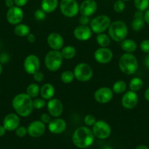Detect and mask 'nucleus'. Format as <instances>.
Instances as JSON below:
<instances>
[{
  "instance_id": "nucleus-1",
  "label": "nucleus",
  "mask_w": 149,
  "mask_h": 149,
  "mask_svg": "<svg viewBox=\"0 0 149 149\" xmlns=\"http://www.w3.org/2000/svg\"><path fill=\"white\" fill-rule=\"evenodd\" d=\"M12 106L18 116L27 117L34 109L33 99L26 93H20L13 97Z\"/></svg>"
},
{
  "instance_id": "nucleus-2",
  "label": "nucleus",
  "mask_w": 149,
  "mask_h": 149,
  "mask_svg": "<svg viewBox=\"0 0 149 149\" xmlns=\"http://www.w3.org/2000/svg\"><path fill=\"white\" fill-rule=\"evenodd\" d=\"M94 137L91 130L87 127H80L73 133V144L79 148H86L93 144Z\"/></svg>"
},
{
  "instance_id": "nucleus-3",
  "label": "nucleus",
  "mask_w": 149,
  "mask_h": 149,
  "mask_svg": "<svg viewBox=\"0 0 149 149\" xmlns=\"http://www.w3.org/2000/svg\"><path fill=\"white\" fill-rule=\"evenodd\" d=\"M138 61L132 53L123 54L118 61V67L121 72L127 75H131L138 69Z\"/></svg>"
},
{
  "instance_id": "nucleus-4",
  "label": "nucleus",
  "mask_w": 149,
  "mask_h": 149,
  "mask_svg": "<svg viewBox=\"0 0 149 149\" xmlns=\"http://www.w3.org/2000/svg\"><path fill=\"white\" fill-rule=\"evenodd\" d=\"M128 34V28L124 22L116 20L110 23L108 28V35L112 40L117 42H122Z\"/></svg>"
},
{
  "instance_id": "nucleus-5",
  "label": "nucleus",
  "mask_w": 149,
  "mask_h": 149,
  "mask_svg": "<svg viewBox=\"0 0 149 149\" xmlns=\"http://www.w3.org/2000/svg\"><path fill=\"white\" fill-rule=\"evenodd\" d=\"M63 57L61 51L52 49L46 54L45 58V65L47 69L56 71L61 68L63 63Z\"/></svg>"
},
{
  "instance_id": "nucleus-6",
  "label": "nucleus",
  "mask_w": 149,
  "mask_h": 149,
  "mask_svg": "<svg viewBox=\"0 0 149 149\" xmlns=\"http://www.w3.org/2000/svg\"><path fill=\"white\" fill-rule=\"evenodd\" d=\"M111 23V20L106 15H100L92 19L90 22V28L95 33H104L108 29Z\"/></svg>"
},
{
  "instance_id": "nucleus-7",
  "label": "nucleus",
  "mask_w": 149,
  "mask_h": 149,
  "mask_svg": "<svg viewBox=\"0 0 149 149\" xmlns=\"http://www.w3.org/2000/svg\"><path fill=\"white\" fill-rule=\"evenodd\" d=\"M73 73L74 78L83 82L89 81L93 77V70L91 67L86 63H80L77 64L74 67Z\"/></svg>"
},
{
  "instance_id": "nucleus-8",
  "label": "nucleus",
  "mask_w": 149,
  "mask_h": 149,
  "mask_svg": "<svg viewBox=\"0 0 149 149\" xmlns=\"http://www.w3.org/2000/svg\"><path fill=\"white\" fill-rule=\"evenodd\" d=\"M80 6L76 0H61L60 10L64 16L73 17L77 15Z\"/></svg>"
},
{
  "instance_id": "nucleus-9",
  "label": "nucleus",
  "mask_w": 149,
  "mask_h": 149,
  "mask_svg": "<svg viewBox=\"0 0 149 149\" xmlns=\"http://www.w3.org/2000/svg\"><path fill=\"white\" fill-rule=\"evenodd\" d=\"M92 131L96 138L104 140L109 138L111 134V127L109 124L103 120H98L93 125Z\"/></svg>"
},
{
  "instance_id": "nucleus-10",
  "label": "nucleus",
  "mask_w": 149,
  "mask_h": 149,
  "mask_svg": "<svg viewBox=\"0 0 149 149\" xmlns=\"http://www.w3.org/2000/svg\"><path fill=\"white\" fill-rule=\"evenodd\" d=\"M40 67V61L39 58L35 55H29L25 58L23 68L29 74H34L39 71Z\"/></svg>"
},
{
  "instance_id": "nucleus-11",
  "label": "nucleus",
  "mask_w": 149,
  "mask_h": 149,
  "mask_svg": "<svg viewBox=\"0 0 149 149\" xmlns=\"http://www.w3.org/2000/svg\"><path fill=\"white\" fill-rule=\"evenodd\" d=\"M7 20L9 23L12 25L19 24L23 19V12L21 8L15 5L14 7L9 8L6 15Z\"/></svg>"
},
{
  "instance_id": "nucleus-12",
  "label": "nucleus",
  "mask_w": 149,
  "mask_h": 149,
  "mask_svg": "<svg viewBox=\"0 0 149 149\" xmlns=\"http://www.w3.org/2000/svg\"><path fill=\"white\" fill-rule=\"evenodd\" d=\"M113 92L107 87H100L94 93V99L97 103L105 104L110 101L113 97Z\"/></svg>"
},
{
  "instance_id": "nucleus-13",
  "label": "nucleus",
  "mask_w": 149,
  "mask_h": 149,
  "mask_svg": "<svg viewBox=\"0 0 149 149\" xmlns=\"http://www.w3.org/2000/svg\"><path fill=\"white\" fill-rule=\"evenodd\" d=\"M94 59L100 64H106L110 62L113 58L112 50L108 47H99L94 52Z\"/></svg>"
},
{
  "instance_id": "nucleus-14",
  "label": "nucleus",
  "mask_w": 149,
  "mask_h": 149,
  "mask_svg": "<svg viewBox=\"0 0 149 149\" xmlns=\"http://www.w3.org/2000/svg\"><path fill=\"white\" fill-rule=\"evenodd\" d=\"M47 108L49 114L54 118L59 117L63 113L64 106L60 100L57 98H51L47 103Z\"/></svg>"
},
{
  "instance_id": "nucleus-15",
  "label": "nucleus",
  "mask_w": 149,
  "mask_h": 149,
  "mask_svg": "<svg viewBox=\"0 0 149 149\" xmlns=\"http://www.w3.org/2000/svg\"><path fill=\"white\" fill-rule=\"evenodd\" d=\"M138 103V96L134 91L126 92L121 98V105L126 109H132Z\"/></svg>"
},
{
  "instance_id": "nucleus-16",
  "label": "nucleus",
  "mask_w": 149,
  "mask_h": 149,
  "mask_svg": "<svg viewBox=\"0 0 149 149\" xmlns=\"http://www.w3.org/2000/svg\"><path fill=\"white\" fill-rule=\"evenodd\" d=\"M45 125L39 120H36L28 126V134L32 138H39L45 132Z\"/></svg>"
},
{
  "instance_id": "nucleus-17",
  "label": "nucleus",
  "mask_w": 149,
  "mask_h": 149,
  "mask_svg": "<svg viewBox=\"0 0 149 149\" xmlns=\"http://www.w3.org/2000/svg\"><path fill=\"white\" fill-rule=\"evenodd\" d=\"M3 126L7 131H14L20 125V118L17 113H10L4 116Z\"/></svg>"
},
{
  "instance_id": "nucleus-18",
  "label": "nucleus",
  "mask_w": 149,
  "mask_h": 149,
  "mask_svg": "<svg viewBox=\"0 0 149 149\" xmlns=\"http://www.w3.org/2000/svg\"><path fill=\"white\" fill-rule=\"evenodd\" d=\"M47 42L50 47L54 50H60L64 47V38L58 33L53 32L50 33L47 39Z\"/></svg>"
},
{
  "instance_id": "nucleus-19",
  "label": "nucleus",
  "mask_w": 149,
  "mask_h": 149,
  "mask_svg": "<svg viewBox=\"0 0 149 149\" xmlns=\"http://www.w3.org/2000/svg\"><path fill=\"white\" fill-rule=\"evenodd\" d=\"M96 10H97V4L94 0H84L80 4L79 12L81 15L89 17L94 14Z\"/></svg>"
},
{
  "instance_id": "nucleus-20",
  "label": "nucleus",
  "mask_w": 149,
  "mask_h": 149,
  "mask_svg": "<svg viewBox=\"0 0 149 149\" xmlns=\"http://www.w3.org/2000/svg\"><path fill=\"white\" fill-rule=\"evenodd\" d=\"M67 128V123L65 121L61 118H55L51 119L48 124V130L53 134H61Z\"/></svg>"
},
{
  "instance_id": "nucleus-21",
  "label": "nucleus",
  "mask_w": 149,
  "mask_h": 149,
  "mask_svg": "<svg viewBox=\"0 0 149 149\" xmlns=\"http://www.w3.org/2000/svg\"><path fill=\"white\" fill-rule=\"evenodd\" d=\"M92 31L88 26L80 25L74 30V36L79 41H87L91 37Z\"/></svg>"
},
{
  "instance_id": "nucleus-22",
  "label": "nucleus",
  "mask_w": 149,
  "mask_h": 149,
  "mask_svg": "<svg viewBox=\"0 0 149 149\" xmlns=\"http://www.w3.org/2000/svg\"><path fill=\"white\" fill-rule=\"evenodd\" d=\"M145 20H144V13L143 11L137 10L134 13V19L132 20L131 23V28L135 31H138L143 29L145 26Z\"/></svg>"
},
{
  "instance_id": "nucleus-23",
  "label": "nucleus",
  "mask_w": 149,
  "mask_h": 149,
  "mask_svg": "<svg viewBox=\"0 0 149 149\" xmlns=\"http://www.w3.org/2000/svg\"><path fill=\"white\" fill-rule=\"evenodd\" d=\"M40 95L41 97L44 98L45 100H51L53 98L55 95V88L50 83L44 84L40 87Z\"/></svg>"
},
{
  "instance_id": "nucleus-24",
  "label": "nucleus",
  "mask_w": 149,
  "mask_h": 149,
  "mask_svg": "<svg viewBox=\"0 0 149 149\" xmlns=\"http://www.w3.org/2000/svg\"><path fill=\"white\" fill-rule=\"evenodd\" d=\"M58 0H42L41 9L46 13H51L56 10Z\"/></svg>"
},
{
  "instance_id": "nucleus-25",
  "label": "nucleus",
  "mask_w": 149,
  "mask_h": 149,
  "mask_svg": "<svg viewBox=\"0 0 149 149\" xmlns=\"http://www.w3.org/2000/svg\"><path fill=\"white\" fill-rule=\"evenodd\" d=\"M137 43L130 39H125L121 42V47L127 53H132L137 49Z\"/></svg>"
},
{
  "instance_id": "nucleus-26",
  "label": "nucleus",
  "mask_w": 149,
  "mask_h": 149,
  "mask_svg": "<svg viewBox=\"0 0 149 149\" xmlns=\"http://www.w3.org/2000/svg\"><path fill=\"white\" fill-rule=\"evenodd\" d=\"M61 53L64 59L70 60L74 58L76 55V49L73 46L67 45L63 47L61 49Z\"/></svg>"
},
{
  "instance_id": "nucleus-27",
  "label": "nucleus",
  "mask_w": 149,
  "mask_h": 149,
  "mask_svg": "<svg viewBox=\"0 0 149 149\" xmlns=\"http://www.w3.org/2000/svg\"><path fill=\"white\" fill-rule=\"evenodd\" d=\"M15 34L18 36H26L30 33V28L29 26L24 23H19L16 25L14 29Z\"/></svg>"
},
{
  "instance_id": "nucleus-28",
  "label": "nucleus",
  "mask_w": 149,
  "mask_h": 149,
  "mask_svg": "<svg viewBox=\"0 0 149 149\" xmlns=\"http://www.w3.org/2000/svg\"><path fill=\"white\" fill-rule=\"evenodd\" d=\"M96 42L101 47H108L111 42V39L110 36L106 33H98L96 36Z\"/></svg>"
},
{
  "instance_id": "nucleus-29",
  "label": "nucleus",
  "mask_w": 149,
  "mask_h": 149,
  "mask_svg": "<svg viewBox=\"0 0 149 149\" xmlns=\"http://www.w3.org/2000/svg\"><path fill=\"white\" fill-rule=\"evenodd\" d=\"M40 93V87L36 83H32L26 88V94L29 95L32 99L37 97Z\"/></svg>"
},
{
  "instance_id": "nucleus-30",
  "label": "nucleus",
  "mask_w": 149,
  "mask_h": 149,
  "mask_svg": "<svg viewBox=\"0 0 149 149\" xmlns=\"http://www.w3.org/2000/svg\"><path fill=\"white\" fill-rule=\"evenodd\" d=\"M130 90L134 92H137L141 90L143 87V81L140 77H134L130 81L129 84Z\"/></svg>"
},
{
  "instance_id": "nucleus-31",
  "label": "nucleus",
  "mask_w": 149,
  "mask_h": 149,
  "mask_svg": "<svg viewBox=\"0 0 149 149\" xmlns=\"http://www.w3.org/2000/svg\"><path fill=\"white\" fill-rule=\"evenodd\" d=\"M127 88V84L123 80H118V81H115L112 86V92L115 94H121L126 92Z\"/></svg>"
},
{
  "instance_id": "nucleus-32",
  "label": "nucleus",
  "mask_w": 149,
  "mask_h": 149,
  "mask_svg": "<svg viewBox=\"0 0 149 149\" xmlns=\"http://www.w3.org/2000/svg\"><path fill=\"white\" fill-rule=\"evenodd\" d=\"M60 78L62 82L65 84H70L72 82L74 79V73L71 71H64V72L61 73Z\"/></svg>"
},
{
  "instance_id": "nucleus-33",
  "label": "nucleus",
  "mask_w": 149,
  "mask_h": 149,
  "mask_svg": "<svg viewBox=\"0 0 149 149\" xmlns=\"http://www.w3.org/2000/svg\"><path fill=\"white\" fill-rule=\"evenodd\" d=\"M134 4L137 10L145 11L149 7V0H134Z\"/></svg>"
},
{
  "instance_id": "nucleus-34",
  "label": "nucleus",
  "mask_w": 149,
  "mask_h": 149,
  "mask_svg": "<svg viewBox=\"0 0 149 149\" xmlns=\"http://www.w3.org/2000/svg\"><path fill=\"white\" fill-rule=\"evenodd\" d=\"M45 100L42 97H35L33 100V107L35 109H41L46 105Z\"/></svg>"
},
{
  "instance_id": "nucleus-35",
  "label": "nucleus",
  "mask_w": 149,
  "mask_h": 149,
  "mask_svg": "<svg viewBox=\"0 0 149 149\" xmlns=\"http://www.w3.org/2000/svg\"><path fill=\"white\" fill-rule=\"evenodd\" d=\"M113 10L115 13H121L125 10V3L123 0H117L113 4Z\"/></svg>"
},
{
  "instance_id": "nucleus-36",
  "label": "nucleus",
  "mask_w": 149,
  "mask_h": 149,
  "mask_svg": "<svg viewBox=\"0 0 149 149\" xmlns=\"http://www.w3.org/2000/svg\"><path fill=\"white\" fill-rule=\"evenodd\" d=\"M34 18L38 21H42L46 17V13L44 12L42 9H38L34 13Z\"/></svg>"
},
{
  "instance_id": "nucleus-37",
  "label": "nucleus",
  "mask_w": 149,
  "mask_h": 149,
  "mask_svg": "<svg viewBox=\"0 0 149 149\" xmlns=\"http://www.w3.org/2000/svg\"><path fill=\"white\" fill-rule=\"evenodd\" d=\"M96 122V118L93 115L88 114L84 117V123L87 126H93Z\"/></svg>"
},
{
  "instance_id": "nucleus-38",
  "label": "nucleus",
  "mask_w": 149,
  "mask_h": 149,
  "mask_svg": "<svg viewBox=\"0 0 149 149\" xmlns=\"http://www.w3.org/2000/svg\"><path fill=\"white\" fill-rule=\"evenodd\" d=\"M15 131L16 135L19 137V138H23L28 133L27 128H26L23 126H19Z\"/></svg>"
},
{
  "instance_id": "nucleus-39",
  "label": "nucleus",
  "mask_w": 149,
  "mask_h": 149,
  "mask_svg": "<svg viewBox=\"0 0 149 149\" xmlns=\"http://www.w3.org/2000/svg\"><path fill=\"white\" fill-rule=\"evenodd\" d=\"M140 47L145 53L149 54V39H145L140 43Z\"/></svg>"
},
{
  "instance_id": "nucleus-40",
  "label": "nucleus",
  "mask_w": 149,
  "mask_h": 149,
  "mask_svg": "<svg viewBox=\"0 0 149 149\" xmlns=\"http://www.w3.org/2000/svg\"><path fill=\"white\" fill-rule=\"evenodd\" d=\"M33 77L34 79L37 82H42V81H43L44 78H45L43 73L41 72V71H39L35 72L34 74H33Z\"/></svg>"
},
{
  "instance_id": "nucleus-41",
  "label": "nucleus",
  "mask_w": 149,
  "mask_h": 149,
  "mask_svg": "<svg viewBox=\"0 0 149 149\" xmlns=\"http://www.w3.org/2000/svg\"><path fill=\"white\" fill-rule=\"evenodd\" d=\"M40 121L43 122L45 125L46 124H49V122L51 121V116L48 113H42L40 116Z\"/></svg>"
},
{
  "instance_id": "nucleus-42",
  "label": "nucleus",
  "mask_w": 149,
  "mask_h": 149,
  "mask_svg": "<svg viewBox=\"0 0 149 149\" xmlns=\"http://www.w3.org/2000/svg\"><path fill=\"white\" fill-rule=\"evenodd\" d=\"M80 25H83V26H87V24L89 23V18L88 16L81 15V17L79 19Z\"/></svg>"
},
{
  "instance_id": "nucleus-43",
  "label": "nucleus",
  "mask_w": 149,
  "mask_h": 149,
  "mask_svg": "<svg viewBox=\"0 0 149 149\" xmlns=\"http://www.w3.org/2000/svg\"><path fill=\"white\" fill-rule=\"evenodd\" d=\"M9 55L7 53H2L0 55V63H6L9 61Z\"/></svg>"
},
{
  "instance_id": "nucleus-44",
  "label": "nucleus",
  "mask_w": 149,
  "mask_h": 149,
  "mask_svg": "<svg viewBox=\"0 0 149 149\" xmlns=\"http://www.w3.org/2000/svg\"><path fill=\"white\" fill-rule=\"evenodd\" d=\"M28 1L29 0H14L15 5L19 7H23V6H25L27 4Z\"/></svg>"
},
{
  "instance_id": "nucleus-45",
  "label": "nucleus",
  "mask_w": 149,
  "mask_h": 149,
  "mask_svg": "<svg viewBox=\"0 0 149 149\" xmlns=\"http://www.w3.org/2000/svg\"><path fill=\"white\" fill-rule=\"evenodd\" d=\"M26 39H27L28 42H29L30 43H34V42L36 41V37H35L34 35L32 33H29V34L26 36Z\"/></svg>"
},
{
  "instance_id": "nucleus-46",
  "label": "nucleus",
  "mask_w": 149,
  "mask_h": 149,
  "mask_svg": "<svg viewBox=\"0 0 149 149\" xmlns=\"http://www.w3.org/2000/svg\"><path fill=\"white\" fill-rule=\"evenodd\" d=\"M5 5L7 6L8 8H11V7H14L15 6L14 0H5Z\"/></svg>"
},
{
  "instance_id": "nucleus-47",
  "label": "nucleus",
  "mask_w": 149,
  "mask_h": 149,
  "mask_svg": "<svg viewBox=\"0 0 149 149\" xmlns=\"http://www.w3.org/2000/svg\"><path fill=\"white\" fill-rule=\"evenodd\" d=\"M144 20L147 24L149 25V8L145 10L144 13Z\"/></svg>"
},
{
  "instance_id": "nucleus-48",
  "label": "nucleus",
  "mask_w": 149,
  "mask_h": 149,
  "mask_svg": "<svg viewBox=\"0 0 149 149\" xmlns=\"http://www.w3.org/2000/svg\"><path fill=\"white\" fill-rule=\"evenodd\" d=\"M6 132H7V130L4 128V127L3 125H0V137L4 136L5 135Z\"/></svg>"
},
{
  "instance_id": "nucleus-49",
  "label": "nucleus",
  "mask_w": 149,
  "mask_h": 149,
  "mask_svg": "<svg viewBox=\"0 0 149 149\" xmlns=\"http://www.w3.org/2000/svg\"><path fill=\"white\" fill-rule=\"evenodd\" d=\"M144 65H145L146 68L149 70V54H148L147 56L144 59Z\"/></svg>"
},
{
  "instance_id": "nucleus-50",
  "label": "nucleus",
  "mask_w": 149,
  "mask_h": 149,
  "mask_svg": "<svg viewBox=\"0 0 149 149\" xmlns=\"http://www.w3.org/2000/svg\"><path fill=\"white\" fill-rule=\"evenodd\" d=\"M144 97H145V98L146 100L149 101V87L145 90V92Z\"/></svg>"
},
{
  "instance_id": "nucleus-51",
  "label": "nucleus",
  "mask_w": 149,
  "mask_h": 149,
  "mask_svg": "<svg viewBox=\"0 0 149 149\" xmlns=\"http://www.w3.org/2000/svg\"><path fill=\"white\" fill-rule=\"evenodd\" d=\"M135 149H149L148 147L145 145H140L137 147Z\"/></svg>"
},
{
  "instance_id": "nucleus-52",
  "label": "nucleus",
  "mask_w": 149,
  "mask_h": 149,
  "mask_svg": "<svg viewBox=\"0 0 149 149\" xmlns=\"http://www.w3.org/2000/svg\"><path fill=\"white\" fill-rule=\"evenodd\" d=\"M3 72V68H2V65H1V63H0V76L1 75V74H2Z\"/></svg>"
},
{
  "instance_id": "nucleus-53",
  "label": "nucleus",
  "mask_w": 149,
  "mask_h": 149,
  "mask_svg": "<svg viewBox=\"0 0 149 149\" xmlns=\"http://www.w3.org/2000/svg\"><path fill=\"white\" fill-rule=\"evenodd\" d=\"M102 149H112V148L110 146H105Z\"/></svg>"
},
{
  "instance_id": "nucleus-54",
  "label": "nucleus",
  "mask_w": 149,
  "mask_h": 149,
  "mask_svg": "<svg viewBox=\"0 0 149 149\" xmlns=\"http://www.w3.org/2000/svg\"><path fill=\"white\" fill-rule=\"evenodd\" d=\"M123 1H130V0H123Z\"/></svg>"
}]
</instances>
